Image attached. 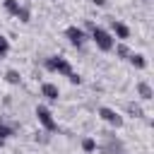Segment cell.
Masks as SVG:
<instances>
[{
    "instance_id": "1",
    "label": "cell",
    "mask_w": 154,
    "mask_h": 154,
    "mask_svg": "<svg viewBox=\"0 0 154 154\" xmlns=\"http://www.w3.org/2000/svg\"><path fill=\"white\" fill-rule=\"evenodd\" d=\"M89 38H91V41L96 43V48L103 51V53L113 51V46H116V38L111 36V31L103 29V26H96V24H89Z\"/></svg>"
},
{
    "instance_id": "2",
    "label": "cell",
    "mask_w": 154,
    "mask_h": 154,
    "mask_svg": "<svg viewBox=\"0 0 154 154\" xmlns=\"http://www.w3.org/2000/svg\"><path fill=\"white\" fill-rule=\"evenodd\" d=\"M46 70H51V72H58V75H70L72 72V65L67 63V58H63V55H51V58H46Z\"/></svg>"
},
{
    "instance_id": "3",
    "label": "cell",
    "mask_w": 154,
    "mask_h": 154,
    "mask_svg": "<svg viewBox=\"0 0 154 154\" xmlns=\"http://www.w3.org/2000/svg\"><path fill=\"white\" fill-rule=\"evenodd\" d=\"M36 120H38V125H41L43 130H48V132H55V130H58V123H55V118H53V113H51L48 106H36Z\"/></svg>"
},
{
    "instance_id": "4",
    "label": "cell",
    "mask_w": 154,
    "mask_h": 154,
    "mask_svg": "<svg viewBox=\"0 0 154 154\" xmlns=\"http://www.w3.org/2000/svg\"><path fill=\"white\" fill-rule=\"evenodd\" d=\"M65 38H67L75 48H82V46L87 43V38H89V36H87V31H84L82 26H75V24H72V26H67V29H65Z\"/></svg>"
},
{
    "instance_id": "5",
    "label": "cell",
    "mask_w": 154,
    "mask_h": 154,
    "mask_svg": "<svg viewBox=\"0 0 154 154\" xmlns=\"http://www.w3.org/2000/svg\"><path fill=\"white\" fill-rule=\"evenodd\" d=\"M99 118L103 120V123H108V125H113V128H123V116L116 111V108H108V106H101L99 108Z\"/></svg>"
},
{
    "instance_id": "6",
    "label": "cell",
    "mask_w": 154,
    "mask_h": 154,
    "mask_svg": "<svg viewBox=\"0 0 154 154\" xmlns=\"http://www.w3.org/2000/svg\"><path fill=\"white\" fill-rule=\"evenodd\" d=\"M111 36L125 43V41L130 38V26H128L125 22H120V19H111Z\"/></svg>"
},
{
    "instance_id": "7",
    "label": "cell",
    "mask_w": 154,
    "mask_h": 154,
    "mask_svg": "<svg viewBox=\"0 0 154 154\" xmlns=\"http://www.w3.org/2000/svg\"><path fill=\"white\" fill-rule=\"evenodd\" d=\"M41 96H43L46 101L55 103V101H58V96H60V89H58V84H53V82H43V84H41Z\"/></svg>"
},
{
    "instance_id": "8",
    "label": "cell",
    "mask_w": 154,
    "mask_h": 154,
    "mask_svg": "<svg viewBox=\"0 0 154 154\" xmlns=\"http://www.w3.org/2000/svg\"><path fill=\"white\" fill-rule=\"evenodd\" d=\"M137 96H140L142 101H152V99H154L152 84H149V82H140V84H137Z\"/></svg>"
},
{
    "instance_id": "9",
    "label": "cell",
    "mask_w": 154,
    "mask_h": 154,
    "mask_svg": "<svg viewBox=\"0 0 154 154\" xmlns=\"http://www.w3.org/2000/svg\"><path fill=\"white\" fill-rule=\"evenodd\" d=\"M128 60H130V65H132L135 70H144V67H147V58H144L142 53H135V51H132Z\"/></svg>"
},
{
    "instance_id": "10",
    "label": "cell",
    "mask_w": 154,
    "mask_h": 154,
    "mask_svg": "<svg viewBox=\"0 0 154 154\" xmlns=\"http://www.w3.org/2000/svg\"><path fill=\"white\" fill-rule=\"evenodd\" d=\"M2 5H5V12L7 14H12V17H17V12H19V0H2Z\"/></svg>"
},
{
    "instance_id": "11",
    "label": "cell",
    "mask_w": 154,
    "mask_h": 154,
    "mask_svg": "<svg viewBox=\"0 0 154 154\" xmlns=\"http://www.w3.org/2000/svg\"><path fill=\"white\" fill-rule=\"evenodd\" d=\"M113 48H116V55H118L120 60H128V58H130V53H132V51H130V48H128L123 41H120L118 46H113Z\"/></svg>"
},
{
    "instance_id": "12",
    "label": "cell",
    "mask_w": 154,
    "mask_h": 154,
    "mask_svg": "<svg viewBox=\"0 0 154 154\" xmlns=\"http://www.w3.org/2000/svg\"><path fill=\"white\" fill-rule=\"evenodd\" d=\"M82 149H84L87 154L96 152V140H94V137H84V140H82Z\"/></svg>"
},
{
    "instance_id": "13",
    "label": "cell",
    "mask_w": 154,
    "mask_h": 154,
    "mask_svg": "<svg viewBox=\"0 0 154 154\" xmlns=\"http://www.w3.org/2000/svg\"><path fill=\"white\" fill-rule=\"evenodd\" d=\"M5 79H7L10 84H19V82H22V75H19L17 70H7V72H5Z\"/></svg>"
},
{
    "instance_id": "14",
    "label": "cell",
    "mask_w": 154,
    "mask_h": 154,
    "mask_svg": "<svg viewBox=\"0 0 154 154\" xmlns=\"http://www.w3.org/2000/svg\"><path fill=\"white\" fill-rule=\"evenodd\" d=\"M10 135H12V128L0 123V147H5V142H7V137H10Z\"/></svg>"
},
{
    "instance_id": "15",
    "label": "cell",
    "mask_w": 154,
    "mask_h": 154,
    "mask_svg": "<svg viewBox=\"0 0 154 154\" xmlns=\"http://www.w3.org/2000/svg\"><path fill=\"white\" fill-rule=\"evenodd\" d=\"M10 53V38L5 34H0V58H5Z\"/></svg>"
},
{
    "instance_id": "16",
    "label": "cell",
    "mask_w": 154,
    "mask_h": 154,
    "mask_svg": "<svg viewBox=\"0 0 154 154\" xmlns=\"http://www.w3.org/2000/svg\"><path fill=\"white\" fill-rule=\"evenodd\" d=\"M29 17H31V12H29V7H26V5H22V7H19V12H17V19L26 24V22H29Z\"/></svg>"
},
{
    "instance_id": "17",
    "label": "cell",
    "mask_w": 154,
    "mask_h": 154,
    "mask_svg": "<svg viewBox=\"0 0 154 154\" xmlns=\"http://www.w3.org/2000/svg\"><path fill=\"white\" fill-rule=\"evenodd\" d=\"M128 111H130L135 118H142V116H144V111H142V106H140V103H128Z\"/></svg>"
},
{
    "instance_id": "18",
    "label": "cell",
    "mask_w": 154,
    "mask_h": 154,
    "mask_svg": "<svg viewBox=\"0 0 154 154\" xmlns=\"http://www.w3.org/2000/svg\"><path fill=\"white\" fill-rule=\"evenodd\" d=\"M67 79H70L72 84H82V75H79V72H70V75H67Z\"/></svg>"
},
{
    "instance_id": "19",
    "label": "cell",
    "mask_w": 154,
    "mask_h": 154,
    "mask_svg": "<svg viewBox=\"0 0 154 154\" xmlns=\"http://www.w3.org/2000/svg\"><path fill=\"white\" fill-rule=\"evenodd\" d=\"M91 2H94L96 7H103V5H106V0H91Z\"/></svg>"
}]
</instances>
